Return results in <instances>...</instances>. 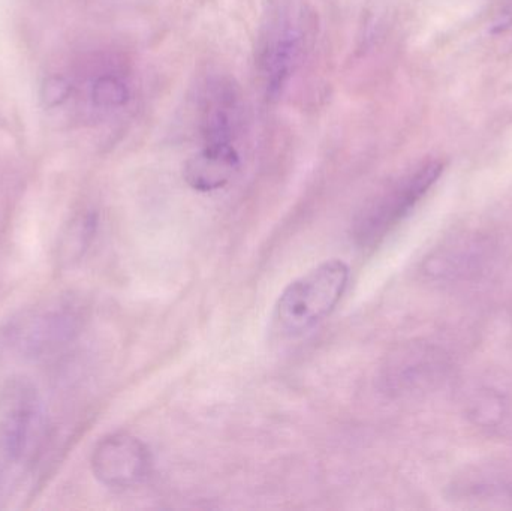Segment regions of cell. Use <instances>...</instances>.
I'll return each instance as SVG.
<instances>
[{"mask_svg": "<svg viewBox=\"0 0 512 511\" xmlns=\"http://www.w3.org/2000/svg\"><path fill=\"white\" fill-rule=\"evenodd\" d=\"M348 279V266L340 260L325 261L295 279L277 300V329L283 335L298 336L321 323L342 299Z\"/></svg>", "mask_w": 512, "mask_h": 511, "instance_id": "6da1fadb", "label": "cell"}, {"mask_svg": "<svg viewBox=\"0 0 512 511\" xmlns=\"http://www.w3.org/2000/svg\"><path fill=\"white\" fill-rule=\"evenodd\" d=\"M303 18L292 0H271L259 41V71L267 95L277 96L297 68L304 47Z\"/></svg>", "mask_w": 512, "mask_h": 511, "instance_id": "7a4b0ae2", "label": "cell"}, {"mask_svg": "<svg viewBox=\"0 0 512 511\" xmlns=\"http://www.w3.org/2000/svg\"><path fill=\"white\" fill-rule=\"evenodd\" d=\"M442 171L444 164L441 161L426 162L364 207L354 225L358 245L369 248L381 242L420 203Z\"/></svg>", "mask_w": 512, "mask_h": 511, "instance_id": "3957f363", "label": "cell"}, {"mask_svg": "<svg viewBox=\"0 0 512 511\" xmlns=\"http://www.w3.org/2000/svg\"><path fill=\"white\" fill-rule=\"evenodd\" d=\"M44 429V405L35 384L14 375L0 384V455L21 461L32 453Z\"/></svg>", "mask_w": 512, "mask_h": 511, "instance_id": "277c9868", "label": "cell"}, {"mask_svg": "<svg viewBox=\"0 0 512 511\" xmlns=\"http://www.w3.org/2000/svg\"><path fill=\"white\" fill-rule=\"evenodd\" d=\"M78 332V315L65 305L33 309L0 330V344L23 359H41L68 345Z\"/></svg>", "mask_w": 512, "mask_h": 511, "instance_id": "5b68a950", "label": "cell"}, {"mask_svg": "<svg viewBox=\"0 0 512 511\" xmlns=\"http://www.w3.org/2000/svg\"><path fill=\"white\" fill-rule=\"evenodd\" d=\"M150 453L138 438L113 434L99 441L93 450L92 471L108 488L126 489L140 485L150 473Z\"/></svg>", "mask_w": 512, "mask_h": 511, "instance_id": "8992f818", "label": "cell"}, {"mask_svg": "<svg viewBox=\"0 0 512 511\" xmlns=\"http://www.w3.org/2000/svg\"><path fill=\"white\" fill-rule=\"evenodd\" d=\"M201 132L209 143H233L239 123V93L231 81L213 80L201 96Z\"/></svg>", "mask_w": 512, "mask_h": 511, "instance_id": "52a82bcc", "label": "cell"}, {"mask_svg": "<svg viewBox=\"0 0 512 511\" xmlns=\"http://www.w3.org/2000/svg\"><path fill=\"white\" fill-rule=\"evenodd\" d=\"M239 168L240 156L233 143H209L188 159L183 177L195 191L212 192L227 186Z\"/></svg>", "mask_w": 512, "mask_h": 511, "instance_id": "ba28073f", "label": "cell"}, {"mask_svg": "<svg viewBox=\"0 0 512 511\" xmlns=\"http://www.w3.org/2000/svg\"><path fill=\"white\" fill-rule=\"evenodd\" d=\"M486 242L481 239H460L453 245L442 249L432 261L429 272L436 273L444 278H468L472 273H477L487 261Z\"/></svg>", "mask_w": 512, "mask_h": 511, "instance_id": "9c48e42d", "label": "cell"}, {"mask_svg": "<svg viewBox=\"0 0 512 511\" xmlns=\"http://www.w3.org/2000/svg\"><path fill=\"white\" fill-rule=\"evenodd\" d=\"M456 497L477 503L512 501V468L486 467L472 471L457 483Z\"/></svg>", "mask_w": 512, "mask_h": 511, "instance_id": "30bf717a", "label": "cell"}, {"mask_svg": "<svg viewBox=\"0 0 512 511\" xmlns=\"http://www.w3.org/2000/svg\"><path fill=\"white\" fill-rule=\"evenodd\" d=\"M432 348H415L402 356L394 369V384L400 390L420 389L438 378L445 363Z\"/></svg>", "mask_w": 512, "mask_h": 511, "instance_id": "8fae6325", "label": "cell"}, {"mask_svg": "<svg viewBox=\"0 0 512 511\" xmlns=\"http://www.w3.org/2000/svg\"><path fill=\"white\" fill-rule=\"evenodd\" d=\"M95 231V221L92 216L75 219L68 230L63 231L59 240V263L69 264L81 257L89 246Z\"/></svg>", "mask_w": 512, "mask_h": 511, "instance_id": "7c38bea8", "label": "cell"}, {"mask_svg": "<svg viewBox=\"0 0 512 511\" xmlns=\"http://www.w3.org/2000/svg\"><path fill=\"white\" fill-rule=\"evenodd\" d=\"M92 99L99 108H120L129 101V87L119 77L104 75L93 84Z\"/></svg>", "mask_w": 512, "mask_h": 511, "instance_id": "4fadbf2b", "label": "cell"}, {"mask_svg": "<svg viewBox=\"0 0 512 511\" xmlns=\"http://www.w3.org/2000/svg\"><path fill=\"white\" fill-rule=\"evenodd\" d=\"M71 84L59 75L48 77L41 87V101L44 107L53 108L63 104L71 95Z\"/></svg>", "mask_w": 512, "mask_h": 511, "instance_id": "5bb4252c", "label": "cell"}]
</instances>
